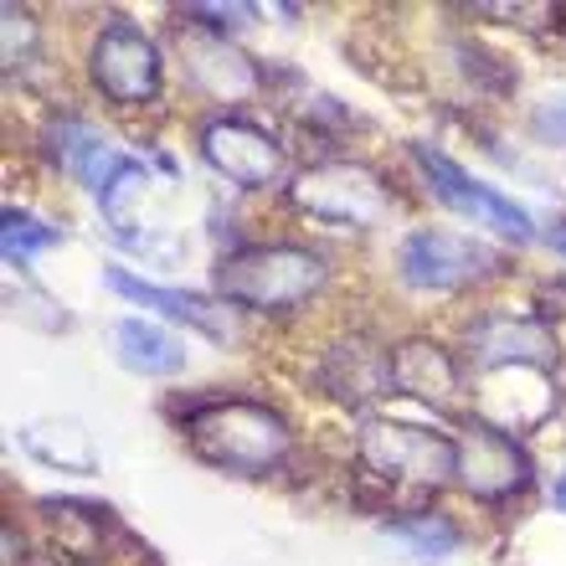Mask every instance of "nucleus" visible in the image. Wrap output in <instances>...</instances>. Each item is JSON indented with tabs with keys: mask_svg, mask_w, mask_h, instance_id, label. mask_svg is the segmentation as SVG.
<instances>
[{
	"mask_svg": "<svg viewBox=\"0 0 566 566\" xmlns=\"http://www.w3.org/2000/svg\"><path fill=\"white\" fill-rule=\"evenodd\" d=\"M88 73L108 104L135 108L160 93V52L135 21H108L88 46Z\"/></svg>",
	"mask_w": 566,
	"mask_h": 566,
	"instance_id": "nucleus-5",
	"label": "nucleus"
},
{
	"mask_svg": "<svg viewBox=\"0 0 566 566\" xmlns=\"http://www.w3.org/2000/svg\"><path fill=\"white\" fill-rule=\"evenodd\" d=\"M360 463L381 479L397 484H418V490H438L448 479H459V448L448 443L443 432L412 428V422H391V418H366L356 438Z\"/></svg>",
	"mask_w": 566,
	"mask_h": 566,
	"instance_id": "nucleus-4",
	"label": "nucleus"
},
{
	"mask_svg": "<svg viewBox=\"0 0 566 566\" xmlns=\"http://www.w3.org/2000/svg\"><path fill=\"white\" fill-rule=\"evenodd\" d=\"M381 541L412 566H438L459 552V525L443 515H402L381 525Z\"/></svg>",
	"mask_w": 566,
	"mask_h": 566,
	"instance_id": "nucleus-18",
	"label": "nucleus"
},
{
	"mask_svg": "<svg viewBox=\"0 0 566 566\" xmlns=\"http://www.w3.org/2000/svg\"><path fill=\"white\" fill-rule=\"evenodd\" d=\"M536 135L541 139H552V145H566V104H546V108H536Z\"/></svg>",
	"mask_w": 566,
	"mask_h": 566,
	"instance_id": "nucleus-24",
	"label": "nucleus"
},
{
	"mask_svg": "<svg viewBox=\"0 0 566 566\" xmlns=\"http://www.w3.org/2000/svg\"><path fill=\"white\" fill-rule=\"evenodd\" d=\"M0 31H6V62H27L31 42H36V27H31V15L21 6H0Z\"/></svg>",
	"mask_w": 566,
	"mask_h": 566,
	"instance_id": "nucleus-23",
	"label": "nucleus"
},
{
	"mask_svg": "<svg viewBox=\"0 0 566 566\" xmlns=\"http://www.w3.org/2000/svg\"><path fill=\"white\" fill-rule=\"evenodd\" d=\"M397 269H402V279L412 283V289L453 294V289H469V283L490 279L494 253L484 242L443 232V227H418V232H407L402 253H397Z\"/></svg>",
	"mask_w": 566,
	"mask_h": 566,
	"instance_id": "nucleus-7",
	"label": "nucleus"
},
{
	"mask_svg": "<svg viewBox=\"0 0 566 566\" xmlns=\"http://www.w3.org/2000/svg\"><path fill=\"white\" fill-rule=\"evenodd\" d=\"M201 155H207V165L217 176L242 186V191L273 186L283 176V145L263 124H248L238 114H222V119L201 124Z\"/></svg>",
	"mask_w": 566,
	"mask_h": 566,
	"instance_id": "nucleus-10",
	"label": "nucleus"
},
{
	"mask_svg": "<svg viewBox=\"0 0 566 566\" xmlns=\"http://www.w3.org/2000/svg\"><path fill=\"white\" fill-rule=\"evenodd\" d=\"M391 391L418 397V402L438 407H459L463 387H459V360L448 356L438 340H402L391 345Z\"/></svg>",
	"mask_w": 566,
	"mask_h": 566,
	"instance_id": "nucleus-13",
	"label": "nucleus"
},
{
	"mask_svg": "<svg viewBox=\"0 0 566 566\" xmlns=\"http://www.w3.org/2000/svg\"><path fill=\"white\" fill-rule=\"evenodd\" d=\"M453 448H459V484L474 500H510L531 484V453L500 422L474 418Z\"/></svg>",
	"mask_w": 566,
	"mask_h": 566,
	"instance_id": "nucleus-9",
	"label": "nucleus"
},
{
	"mask_svg": "<svg viewBox=\"0 0 566 566\" xmlns=\"http://www.w3.org/2000/svg\"><path fill=\"white\" fill-rule=\"evenodd\" d=\"M176 46H180V73H186L191 93L211 98V104H248V98L263 88V73L242 57L238 46L227 42L222 31L180 21Z\"/></svg>",
	"mask_w": 566,
	"mask_h": 566,
	"instance_id": "nucleus-8",
	"label": "nucleus"
},
{
	"mask_svg": "<svg viewBox=\"0 0 566 566\" xmlns=\"http://www.w3.org/2000/svg\"><path fill=\"white\" fill-rule=\"evenodd\" d=\"M463 345L474 366H552L556 360L552 325L525 319V314H484L469 325Z\"/></svg>",
	"mask_w": 566,
	"mask_h": 566,
	"instance_id": "nucleus-12",
	"label": "nucleus"
},
{
	"mask_svg": "<svg viewBox=\"0 0 566 566\" xmlns=\"http://www.w3.org/2000/svg\"><path fill=\"white\" fill-rule=\"evenodd\" d=\"M21 448L46 469H62V474H98L93 438L77 422H31V428H21Z\"/></svg>",
	"mask_w": 566,
	"mask_h": 566,
	"instance_id": "nucleus-17",
	"label": "nucleus"
},
{
	"mask_svg": "<svg viewBox=\"0 0 566 566\" xmlns=\"http://www.w3.org/2000/svg\"><path fill=\"white\" fill-rule=\"evenodd\" d=\"M62 232L57 227L36 222V217H27V211H6V222H0V253H6V263H31L36 253H46V248H57Z\"/></svg>",
	"mask_w": 566,
	"mask_h": 566,
	"instance_id": "nucleus-20",
	"label": "nucleus"
},
{
	"mask_svg": "<svg viewBox=\"0 0 566 566\" xmlns=\"http://www.w3.org/2000/svg\"><path fill=\"white\" fill-rule=\"evenodd\" d=\"M289 201L325 227H376L391 211V186L360 160H325L298 170Z\"/></svg>",
	"mask_w": 566,
	"mask_h": 566,
	"instance_id": "nucleus-3",
	"label": "nucleus"
},
{
	"mask_svg": "<svg viewBox=\"0 0 566 566\" xmlns=\"http://www.w3.org/2000/svg\"><path fill=\"white\" fill-rule=\"evenodd\" d=\"M325 279H329L325 258L310 253V248H298V242H258V248L227 253L217 263V273H211V289L232 310L283 314L310 304L325 289Z\"/></svg>",
	"mask_w": 566,
	"mask_h": 566,
	"instance_id": "nucleus-1",
	"label": "nucleus"
},
{
	"mask_svg": "<svg viewBox=\"0 0 566 566\" xmlns=\"http://www.w3.org/2000/svg\"><path fill=\"white\" fill-rule=\"evenodd\" d=\"M186 443L196 448V459H207L211 469L227 474H269L289 453V422L263 402L248 397H222V402L196 407L186 418Z\"/></svg>",
	"mask_w": 566,
	"mask_h": 566,
	"instance_id": "nucleus-2",
	"label": "nucleus"
},
{
	"mask_svg": "<svg viewBox=\"0 0 566 566\" xmlns=\"http://www.w3.org/2000/svg\"><path fill=\"white\" fill-rule=\"evenodd\" d=\"M552 242H556V248H562V253H566V217L552 227Z\"/></svg>",
	"mask_w": 566,
	"mask_h": 566,
	"instance_id": "nucleus-27",
	"label": "nucleus"
},
{
	"mask_svg": "<svg viewBox=\"0 0 566 566\" xmlns=\"http://www.w3.org/2000/svg\"><path fill=\"white\" fill-rule=\"evenodd\" d=\"M46 149H52V160H57L73 180H83L93 196L104 191L108 180H114V170L129 160V155H119V149L108 145L104 129H93V124H83V119L52 124V129H46Z\"/></svg>",
	"mask_w": 566,
	"mask_h": 566,
	"instance_id": "nucleus-15",
	"label": "nucleus"
},
{
	"mask_svg": "<svg viewBox=\"0 0 566 566\" xmlns=\"http://www.w3.org/2000/svg\"><path fill=\"white\" fill-rule=\"evenodd\" d=\"M145 180H149L145 165H139V160H124L119 170H114V180H108L104 191H98V207H104V217H108L114 227L129 222V196L145 191Z\"/></svg>",
	"mask_w": 566,
	"mask_h": 566,
	"instance_id": "nucleus-21",
	"label": "nucleus"
},
{
	"mask_svg": "<svg viewBox=\"0 0 566 566\" xmlns=\"http://www.w3.org/2000/svg\"><path fill=\"white\" fill-rule=\"evenodd\" d=\"M108 340H114V356L139 376H176L186 371V345L170 335V329L149 325V319H114L108 329Z\"/></svg>",
	"mask_w": 566,
	"mask_h": 566,
	"instance_id": "nucleus-16",
	"label": "nucleus"
},
{
	"mask_svg": "<svg viewBox=\"0 0 566 566\" xmlns=\"http://www.w3.org/2000/svg\"><path fill=\"white\" fill-rule=\"evenodd\" d=\"M104 283L114 289V294L135 298V304H145V310L165 314V319H180V325L201 329V335H211V340H238V314H232V304H211V298L201 294H186V289H165V283H149V279H135L129 269H119V263H108L104 269Z\"/></svg>",
	"mask_w": 566,
	"mask_h": 566,
	"instance_id": "nucleus-11",
	"label": "nucleus"
},
{
	"mask_svg": "<svg viewBox=\"0 0 566 566\" xmlns=\"http://www.w3.org/2000/svg\"><path fill=\"white\" fill-rule=\"evenodd\" d=\"M186 21H196V27H211V31H232V27H248L258 15V6H242V0H232V6H186Z\"/></svg>",
	"mask_w": 566,
	"mask_h": 566,
	"instance_id": "nucleus-22",
	"label": "nucleus"
},
{
	"mask_svg": "<svg viewBox=\"0 0 566 566\" xmlns=\"http://www.w3.org/2000/svg\"><path fill=\"white\" fill-rule=\"evenodd\" d=\"M27 566H73V562H62V556H27Z\"/></svg>",
	"mask_w": 566,
	"mask_h": 566,
	"instance_id": "nucleus-25",
	"label": "nucleus"
},
{
	"mask_svg": "<svg viewBox=\"0 0 566 566\" xmlns=\"http://www.w3.org/2000/svg\"><path fill=\"white\" fill-rule=\"evenodd\" d=\"M42 515L52 525L62 552L98 556L104 552V505H83V500H42Z\"/></svg>",
	"mask_w": 566,
	"mask_h": 566,
	"instance_id": "nucleus-19",
	"label": "nucleus"
},
{
	"mask_svg": "<svg viewBox=\"0 0 566 566\" xmlns=\"http://www.w3.org/2000/svg\"><path fill=\"white\" fill-rule=\"evenodd\" d=\"M552 500H556V510H566V474L552 484Z\"/></svg>",
	"mask_w": 566,
	"mask_h": 566,
	"instance_id": "nucleus-26",
	"label": "nucleus"
},
{
	"mask_svg": "<svg viewBox=\"0 0 566 566\" xmlns=\"http://www.w3.org/2000/svg\"><path fill=\"white\" fill-rule=\"evenodd\" d=\"M412 160H418V170L428 176L432 196H438L443 207H453L459 217L494 227V232H505L510 242H531V238H536V227H531V211H525L521 201H510V196H500L494 186L474 180L469 170H463V165L448 160L443 149L412 145Z\"/></svg>",
	"mask_w": 566,
	"mask_h": 566,
	"instance_id": "nucleus-6",
	"label": "nucleus"
},
{
	"mask_svg": "<svg viewBox=\"0 0 566 566\" xmlns=\"http://www.w3.org/2000/svg\"><path fill=\"white\" fill-rule=\"evenodd\" d=\"M319 387L340 402H366L376 391H391V350L376 340H340L329 345L325 366H319Z\"/></svg>",
	"mask_w": 566,
	"mask_h": 566,
	"instance_id": "nucleus-14",
	"label": "nucleus"
}]
</instances>
